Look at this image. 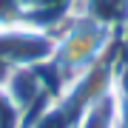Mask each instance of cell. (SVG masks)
<instances>
[{"mask_svg":"<svg viewBox=\"0 0 128 128\" xmlns=\"http://www.w3.org/2000/svg\"><path fill=\"white\" fill-rule=\"evenodd\" d=\"M23 111L12 102L6 88H0V128H23Z\"/></svg>","mask_w":128,"mask_h":128,"instance_id":"6da1fadb","label":"cell"}]
</instances>
